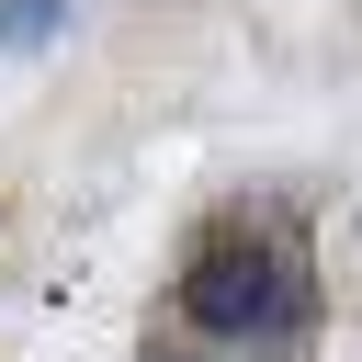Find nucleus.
<instances>
[{
    "instance_id": "f03ea898",
    "label": "nucleus",
    "mask_w": 362,
    "mask_h": 362,
    "mask_svg": "<svg viewBox=\"0 0 362 362\" xmlns=\"http://www.w3.org/2000/svg\"><path fill=\"white\" fill-rule=\"evenodd\" d=\"M45 23H57V0H0V34H11V45H34Z\"/></svg>"
},
{
    "instance_id": "f257e3e1",
    "label": "nucleus",
    "mask_w": 362,
    "mask_h": 362,
    "mask_svg": "<svg viewBox=\"0 0 362 362\" xmlns=\"http://www.w3.org/2000/svg\"><path fill=\"white\" fill-rule=\"evenodd\" d=\"M181 317H192L204 339H238V351L305 339L317 272H305L294 215H226L215 238H192V260H181Z\"/></svg>"
}]
</instances>
